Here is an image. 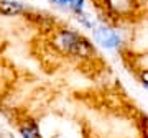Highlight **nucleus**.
<instances>
[{
	"mask_svg": "<svg viewBox=\"0 0 148 138\" xmlns=\"http://www.w3.org/2000/svg\"><path fill=\"white\" fill-rule=\"evenodd\" d=\"M79 35L74 31H69V30H56L51 36V46L56 53L59 54H69L71 56V51L74 48V43L77 41Z\"/></svg>",
	"mask_w": 148,
	"mask_h": 138,
	"instance_id": "f257e3e1",
	"label": "nucleus"
},
{
	"mask_svg": "<svg viewBox=\"0 0 148 138\" xmlns=\"http://www.w3.org/2000/svg\"><path fill=\"white\" fill-rule=\"evenodd\" d=\"M25 8L21 3L15 2V0H0V15L5 16H15L23 13Z\"/></svg>",
	"mask_w": 148,
	"mask_h": 138,
	"instance_id": "39448f33",
	"label": "nucleus"
},
{
	"mask_svg": "<svg viewBox=\"0 0 148 138\" xmlns=\"http://www.w3.org/2000/svg\"><path fill=\"white\" fill-rule=\"evenodd\" d=\"M104 3L107 5V8L115 13V15H123L132 10L133 0H104Z\"/></svg>",
	"mask_w": 148,
	"mask_h": 138,
	"instance_id": "20e7f679",
	"label": "nucleus"
},
{
	"mask_svg": "<svg viewBox=\"0 0 148 138\" xmlns=\"http://www.w3.org/2000/svg\"><path fill=\"white\" fill-rule=\"evenodd\" d=\"M95 38H97L104 46H107V48H115L117 44L120 43L119 35L114 33L112 30H109V28H99V30L95 31Z\"/></svg>",
	"mask_w": 148,
	"mask_h": 138,
	"instance_id": "7ed1b4c3",
	"label": "nucleus"
},
{
	"mask_svg": "<svg viewBox=\"0 0 148 138\" xmlns=\"http://www.w3.org/2000/svg\"><path fill=\"white\" fill-rule=\"evenodd\" d=\"M140 81H142V84L145 85V87H148V69L143 71L142 74H140Z\"/></svg>",
	"mask_w": 148,
	"mask_h": 138,
	"instance_id": "0eeeda50",
	"label": "nucleus"
},
{
	"mask_svg": "<svg viewBox=\"0 0 148 138\" xmlns=\"http://www.w3.org/2000/svg\"><path fill=\"white\" fill-rule=\"evenodd\" d=\"M20 133L23 138H41L38 125L33 120H23L20 123Z\"/></svg>",
	"mask_w": 148,
	"mask_h": 138,
	"instance_id": "423d86ee",
	"label": "nucleus"
},
{
	"mask_svg": "<svg viewBox=\"0 0 148 138\" xmlns=\"http://www.w3.org/2000/svg\"><path fill=\"white\" fill-rule=\"evenodd\" d=\"M94 53H95L94 46L90 44V41L79 35L77 41L74 43V48H73V51H71V56L79 58V59H90V58H94Z\"/></svg>",
	"mask_w": 148,
	"mask_h": 138,
	"instance_id": "f03ea898",
	"label": "nucleus"
},
{
	"mask_svg": "<svg viewBox=\"0 0 148 138\" xmlns=\"http://www.w3.org/2000/svg\"><path fill=\"white\" fill-rule=\"evenodd\" d=\"M0 138H2V133H0Z\"/></svg>",
	"mask_w": 148,
	"mask_h": 138,
	"instance_id": "6e6552de",
	"label": "nucleus"
}]
</instances>
